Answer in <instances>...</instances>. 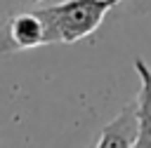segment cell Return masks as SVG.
I'll return each instance as SVG.
<instances>
[{
  "instance_id": "8992f818",
  "label": "cell",
  "mask_w": 151,
  "mask_h": 148,
  "mask_svg": "<svg viewBox=\"0 0 151 148\" xmlns=\"http://www.w3.org/2000/svg\"><path fill=\"white\" fill-rule=\"evenodd\" d=\"M31 2H40V0H31Z\"/></svg>"
},
{
  "instance_id": "6da1fadb",
  "label": "cell",
  "mask_w": 151,
  "mask_h": 148,
  "mask_svg": "<svg viewBox=\"0 0 151 148\" xmlns=\"http://www.w3.org/2000/svg\"><path fill=\"white\" fill-rule=\"evenodd\" d=\"M127 0H66L52 7H38L35 14L45 26V45H71L92 35L104 16Z\"/></svg>"
},
{
  "instance_id": "5b68a950",
  "label": "cell",
  "mask_w": 151,
  "mask_h": 148,
  "mask_svg": "<svg viewBox=\"0 0 151 148\" xmlns=\"http://www.w3.org/2000/svg\"><path fill=\"white\" fill-rule=\"evenodd\" d=\"M125 5H127V7H130V12H134V14L151 12V0H127Z\"/></svg>"
},
{
  "instance_id": "277c9868",
  "label": "cell",
  "mask_w": 151,
  "mask_h": 148,
  "mask_svg": "<svg viewBox=\"0 0 151 148\" xmlns=\"http://www.w3.org/2000/svg\"><path fill=\"white\" fill-rule=\"evenodd\" d=\"M134 139H137V115H134V101H130L101 129L94 148H134Z\"/></svg>"
},
{
  "instance_id": "7a4b0ae2",
  "label": "cell",
  "mask_w": 151,
  "mask_h": 148,
  "mask_svg": "<svg viewBox=\"0 0 151 148\" xmlns=\"http://www.w3.org/2000/svg\"><path fill=\"white\" fill-rule=\"evenodd\" d=\"M45 45V26L35 9L17 12L0 23V54H14Z\"/></svg>"
},
{
  "instance_id": "3957f363",
  "label": "cell",
  "mask_w": 151,
  "mask_h": 148,
  "mask_svg": "<svg viewBox=\"0 0 151 148\" xmlns=\"http://www.w3.org/2000/svg\"><path fill=\"white\" fill-rule=\"evenodd\" d=\"M134 70L139 75V94L134 99L137 115V139L134 148H151V68L144 59H134Z\"/></svg>"
}]
</instances>
